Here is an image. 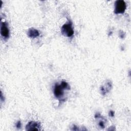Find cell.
Masks as SVG:
<instances>
[{
    "mask_svg": "<svg viewBox=\"0 0 131 131\" xmlns=\"http://www.w3.org/2000/svg\"><path fill=\"white\" fill-rule=\"evenodd\" d=\"M61 33L68 37H71L74 34V30L71 23L64 24L61 28Z\"/></svg>",
    "mask_w": 131,
    "mask_h": 131,
    "instance_id": "cell-1",
    "label": "cell"
},
{
    "mask_svg": "<svg viewBox=\"0 0 131 131\" xmlns=\"http://www.w3.org/2000/svg\"><path fill=\"white\" fill-rule=\"evenodd\" d=\"M115 10L114 12L116 14H121L123 13L126 9V4L124 1L119 0L115 2Z\"/></svg>",
    "mask_w": 131,
    "mask_h": 131,
    "instance_id": "cell-2",
    "label": "cell"
},
{
    "mask_svg": "<svg viewBox=\"0 0 131 131\" xmlns=\"http://www.w3.org/2000/svg\"><path fill=\"white\" fill-rule=\"evenodd\" d=\"M63 89H64L61 84H56L54 89V94L57 98H61L63 96L64 92Z\"/></svg>",
    "mask_w": 131,
    "mask_h": 131,
    "instance_id": "cell-3",
    "label": "cell"
},
{
    "mask_svg": "<svg viewBox=\"0 0 131 131\" xmlns=\"http://www.w3.org/2000/svg\"><path fill=\"white\" fill-rule=\"evenodd\" d=\"M1 33L2 36L7 38L9 37V30L7 26V24L5 22H2L1 25Z\"/></svg>",
    "mask_w": 131,
    "mask_h": 131,
    "instance_id": "cell-4",
    "label": "cell"
},
{
    "mask_svg": "<svg viewBox=\"0 0 131 131\" xmlns=\"http://www.w3.org/2000/svg\"><path fill=\"white\" fill-rule=\"evenodd\" d=\"M40 124L37 122L31 121L26 126V129L28 130H38L40 129Z\"/></svg>",
    "mask_w": 131,
    "mask_h": 131,
    "instance_id": "cell-5",
    "label": "cell"
},
{
    "mask_svg": "<svg viewBox=\"0 0 131 131\" xmlns=\"http://www.w3.org/2000/svg\"><path fill=\"white\" fill-rule=\"evenodd\" d=\"M28 35L30 37L35 38L39 35V33L38 30L34 28L29 29L28 31Z\"/></svg>",
    "mask_w": 131,
    "mask_h": 131,
    "instance_id": "cell-6",
    "label": "cell"
},
{
    "mask_svg": "<svg viewBox=\"0 0 131 131\" xmlns=\"http://www.w3.org/2000/svg\"><path fill=\"white\" fill-rule=\"evenodd\" d=\"M21 126V123L20 122V121H18L17 123H16V127H20Z\"/></svg>",
    "mask_w": 131,
    "mask_h": 131,
    "instance_id": "cell-7",
    "label": "cell"
},
{
    "mask_svg": "<svg viewBox=\"0 0 131 131\" xmlns=\"http://www.w3.org/2000/svg\"><path fill=\"white\" fill-rule=\"evenodd\" d=\"M99 125H100V126L101 127H102L104 126V123H103V122H102V121L100 122V123H99Z\"/></svg>",
    "mask_w": 131,
    "mask_h": 131,
    "instance_id": "cell-8",
    "label": "cell"
}]
</instances>
